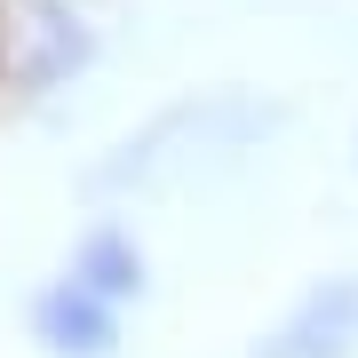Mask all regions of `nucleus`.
<instances>
[{"instance_id":"obj_1","label":"nucleus","mask_w":358,"mask_h":358,"mask_svg":"<svg viewBox=\"0 0 358 358\" xmlns=\"http://www.w3.org/2000/svg\"><path fill=\"white\" fill-rule=\"evenodd\" d=\"M358 350V279H327L303 310L263 343V358H350Z\"/></svg>"},{"instance_id":"obj_2","label":"nucleus","mask_w":358,"mask_h":358,"mask_svg":"<svg viewBox=\"0 0 358 358\" xmlns=\"http://www.w3.org/2000/svg\"><path fill=\"white\" fill-rule=\"evenodd\" d=\"M40 334H48L56 350H103L112 343V310L72 279V287H56L48 303H40Z\"/></svg>"},{"instance_id":"obj_3","label":"nucleus","mask_w":358,"mask_h":358,"mask_svg":"<svg viewBox=\"0 0 358 358\" xmlns=\"http://www.w3.org/2000/svg\"><path fill=\"white\" fill-rule=\"evenodd\" d=\"M80 287H88L96 303H103V294H128V287H136V255H128L120 239H88V255H80Z\"/></svg>"}]
</instances>
